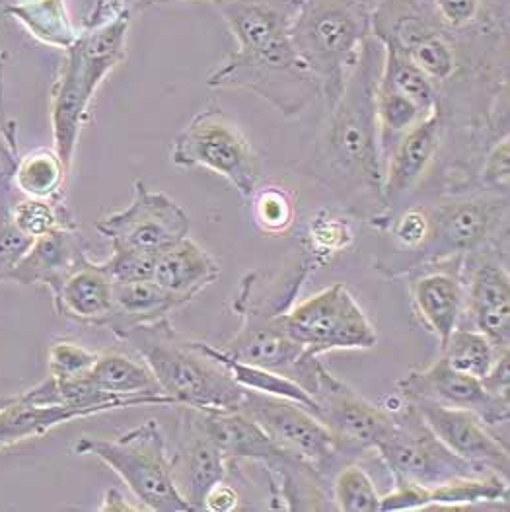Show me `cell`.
<instances>
[{"instance_id": "obj_1", "label": "cell", "mask_w": 510, "mask_h": 512, "mask_svg": "<svg viewBox=\"0 0 510 512\" xmlns=\"http://www.w3.org/2000/svg\"><path fill=\"white\" fill-rule=\"evenodd\" d=\"M238 49L209 74L211 88L250 90L287 117L322 96V86L294 49L291 24L300 0H211Z\"/></svg>"}, {"instance_id": "obj_2", "label": "cell", "mask_w": 510, "mask_h": 512, "mask_svg": "<svg viewBox=\"0 0 510 512\" xmlns=\"http://www.w3.org/2000/svg\"><path fill=\"white\" fill-rule=\"evenodd\" d=\"M308 269L300 265L281 279L263 271L246 273L232 304L242 318V328L224 351L236 361L279 372L314 396L326 366L294 341L281 322V314L306 281Z\"/></svg>"}, {"instance_id": "obj_3", "label": "cell", "mask_w": 510, "mask_h": 512, "mask_svg": "<svg viewBox=\"0 0 510 512\" xmlns=\"http://www.w3.org/2000/svg\"><path fill=\"white\" fill-rule=\"evenodd\" d=\"M119 339L141 355L162 394L178 407L205 411H236L242 407L246 390L201 349L199 341L174 330L168 318L135 326Z\"/></svg>"}, {"instance_id": "obj_4", "label": "cell", "mask_w": 510, "mask_h": 512, "mask_svg": "<svg viewBox=\"0 0 510 512\" xmlns=\"http://www.w3.org/2000/svg\"><path fill=\"white\" fill-rule=\"evenodd\" d=\"M127 28L129 18L117 16L92 32L78 36L67 49V61L53 90L51 123L55 150L69 172L90 102L125 55Z\"/></svg>"}, {"instance_id": "obj_5", "label": "cell", "mask_w": 510, "mask_h": 512, "mask_svg": "<svg viewBox=\"0 0 510 512\" xmlns=\"http://www.w3.org/2000/svg\"><path fill=\"white\" fill-rule=\"evenodd\" d=\"M376 51L365 41L361 55L347 76L345 88L333 106L328 131L331 166L347 178L382 195L384 164L376 117Z\"/></svg>"}, {"instance_id": "obj_6", "label": "cell", "mask_w": 510, "mask_h": 512, "mask_svg": "<svg viewBox=\"0 0 510 512\" xmlns=\"http://www.w3.org/2000/svg\"><path fill=\"white\" fill-rule=\"evenodd\" d=\"M368 36V16L357 0H300L292 18L294 49L318 78L331 108Z\"/></svg>"}, {"instance_id": "obj_7", "label": "cell", "mask_w": 510, "mask_h": 512, "mask_svg": "<svg viewBox=\"0 0 510 512\" xmlns=\"http://www.w3.org/2000/svg\"><path fill=\"white\" fill-rule=\"evenodd\" d=\"M74 452L110 466L148 511H193L176 485L168 442L154 419L113 439L82 437Z\"/></svg>"}, {"instance_id": "obj_8", "label": "cell", "mask_w": 510, "mask_h": 512, "mask_svg": "<svg viewBox=\"0 0 510 512\" xmlns=\"http://www.w3.org/2000/svg\"><path fill=\"white\" fill-rule=\"evenodd\" d=\"M392 413L394 427L376 446V452L396 485L431 489L458 477L487 474L448 450L413 403L401 400L398 407H392Z\"/></svg>"}, {"instance_id": "obj_9", "label": "cell", "mask_w": 510, "mask_h": 512, "mask_svg": "<svg viewBox=\"0 0 510 512\" xmlns=\"http://www.w3.org/2000/svg\"><path fill=\"white\" fill-rule=\"evenodd\" d=\"M172 162L182 168H207L252 199L257 191V166L248 139L224 111L197 113L174 139Z\"/></svg>"}, {"instance_id": "obj_10", "label": "cell", "mask_w": 510, "mask_h": 512, "mask_svg": "<svg viewBox=\"0 0 510 512\" xmlns=\"http://www.w3.org/2000/svg\"><path fill=\"white\" fill-rule=\"evenodd\" d=\"M281 322L292 339L316 357L331 351L372 349L378 341L365 310L343 283L283 312Z\"/></svg>"}, {"instance_id": "obj_11", "label": "cell", "mask_w": 510, "mask_h": 512, "mask_svg": "<svg viewBox=\"0 0 510 512\" xmlns=\"http://www.w3.org/2000/svg\"><path fill=\"white\" fill-rule=\"evenodd\" d=\"M96 230L106 236L113 250L158 256L189 236L191 222L182 207L162 191L145 183L133 185L131 203L102 220Z\"/></svg>"}, {"instance_id": "obj_12", "label": "cell", "mask_w": 510, "mask_h": 512, "mask_svg": "<svg viewBox=\"0 0 510 512\" xmlns=\"http://www.w3.org/2000/svg\"><path fill=\"white\" fill-rule=\"evenodd\" d=\"M240 411L252 417L275 444L310 464L322 477L343 458L328 427L298 403L246 390Z\"/></svg>"}, {"instance_id": "obj_13", "label": "cell", "mask_w": 510, "mask_h": 512, "mask_svg": "<svg viewBox=\"0 0 510 512\" xmlns=\"http://www.w3.org/2000/svg\"><path fill=\"white\" fill-rule=\"evenodd\" d=\"M312 398L318 405L316 417L331 431L343 456L376 450L394 427L392 409L368 402L328 368L322 370Z\"/></svg>"}, {"instance_id": "obj_14", "label": "cell", "mask_w": 510, "mask_h": 512, "mask_svg": "<svg viewBox=\"0 0 510 512\" xmlns=\"http://www.w3.org/2000/svg\"><path fill=\"white\" fill-rule=\"evenodd\" d=\"M398 392L405 402L427 400L452 409L472 411L487 427L509 421V400L489 394L479 378L454 370L442 355L435 365L425 370H411L398 380Z\"/></svg>"}, {"instance_id": "obj_15", "label": "cell", "mask_w": 510, "mask_h": 512, "mask_svg": "<svg viewBox=\"0 0 510 512\" xmlns=\"http://www.w3.org/2000/svg\"><path fill=\"white\" fill-rule=\"evenodd\" d=\"M423 415L425 423L448 450L487 474L509 477L510 458L507 444L489 433V427L472 411L452 409L440 403L411 402Z\"/></svg>"}, {"instance_id": "obj_16", "label": "cell", "mask_w": 510, "mask_h": 512, "mask_svg": "<svg viewBox=\"0 0 510 512\" xmlns=\"http://www.w3.org/2000/svg\"><path fill=\"white\" fill-rule=\"evenodd\" d=\"M464 256L435 259L411 279L409 291L421 324L438 339L440 351L464 314Z\"/></svg>"}, {"instance_id": "obj_17", "label": "cell", "mask_w": 510, "mask_h": 512, "mask_svg": "<svg viewBox=\"0 0 510 512\" xmlns=\"http://www.w3.org/2000/svg\"><path fill=\"white\" fill-rule=\"evenodd\" d=\"M464 314L499 353L509 351L510 279L505 267L481 261L464 275Z\"/></svg>"}, {"instance_id": "obj_18", "label": "cell", "mask_w": 510, "mask_h": 512, "mask_svg": "<svg viewBox=\"0 0 510 512\" xmlns=\"http://www.w3.org/2000/svg\"><path fill=\"white\" fill-rule=\"evenodd\" d=\"M228 460L193 419L189 407H183L178 450L172 456V470L178 489L193 511H203L207 493L226 477Z\"/></svg>"}, {"instance_id": "obj_19", "label": "cell", "mask_w": 510, "mask_h": 512, "mask_svg": "<svg viewBox=\"0 0 510 512\" xmlns=\"http://www.w3.org/2000/svg\"><path fill=\"white\" fill-rule=\"evenodd\" d=\"M86 259L82 238L74 226H61L32 242L10 281L20 285H45L51 293H57L63 281Z\"/></svg>"}, {"instance_id": "obj_20", "label": "cell", "mask_w": 510, "mask_h": 512, "mask_svg": "<svg viewBox=\"0 0 510 512\" xmlns=\"http://www.w3.org/2000/svg\"><path fill=\"white\" fill-rule=\"evenodd\" d=\"M438 143L440 113L435 110L401 135L400 141L388 152L382 183V197L386 201H398L417 185L435 158Z\"/></svg>"}, {"instance_id": "obj_21", "label": "cell", "mask_w": 510, "mask_h": 512, "mask_svg": "<svg viewBox=\"0 0 510 512\" xmlns=\"http://www.w3.org/2000/svg\"><path fill=\"white\" fill-rule=\"evenodd\" d=\"M53 302L59 316L106 328L113 314V281L100 263L86 259L53 293Z\"/></svg>"}, {"instance_id": "obj_22", "label": "cell", "mask_w": 510, "mask_h": 512, "mask_svg": "<svg viewBox=\"0 0 510 512\" xmlns=\"http://www.w3.org/2000/svg\"><path fill=\"white\" fill-rule=\"evenodd\" d=\"M219 277V263L189 236L154 259L152 281L182 304L191 302Z\"/></svg>"}, {"instance_id": "obj_23", "label": "cell", "mask_w": 510, "mask_h": 512, "mask_svg": "<svg viewBox=\"0 0 510 512\" xmlns=\"http://www.w3.org/2000/svg\"><path fill=\"white\" fill-rule=\"evenodd\" d=\"M180 306L183 304L178 298L166 293L154 281L113 283V314L106 328L115 337H121L135 326L168 318Z\"/></svg>"}, {"instance_id": "obj_24", "label": "cell", "mask_w": 510, "mask_h": 512, "mask_svg": "<svg viewBox=\"0 0 510 512\" xmlns=\"http://www.w3.org/2000/svg\"><path fill=\"white\" fill-rule=\"evenodd\" d=\"M435 238H440L448 256H466L475 252L489 234L493 213L479 201L444 205L433 213Z\"/></svg>"}, {"instance_id": "obj_25", "label": "cell", "mask_w": 510, "mask_h": 512, "mask_svg": "<svg viewBox=\"0 0 510 512\" xmlns=\"http://www.w3.org/2000/svg\"><path fill=\"white\" fill-rule=\"evenodd\" d=\"M86 382L106 396H166L145 361L119 353L100 355Z\"/></svg>"}, {"instance_id": "obj_26", "label": "cell", "mask_w": 510, "mask_h": 512, "mask_svg": "<svg viewBox=\"0 0 510 512\" xmlns=\"http://www.w3.org/2000/svg\"><path fill=\"white\" fill-rule=\"evenodd\" d=\"M201 349L213 357L217 363L224 366L230 376L244 388V390H252V392H259V394H265V396H273V398H283V400H291V402L298 403L302 407H306L310 413L316 415V409L318 405L314 402V398L291 378L279 374V372H273V370H267V368H261V366L248 365V363H242V361H236L232 359L224 349H219L215 345H209V343H203L199 341Z\"/></svg>"}, {"instance_id": "obj_27", "label": "cell", "mask_w": 510, "mask_h": 512, "mask_svg": "<svg viewBox=\"0 0 510 512\" xmlns=\"http://www.w3.org/2000/svg\"><path fill=\"white\" fill-rule=\"evenodd\" d=\"M509 483L497 474L458 477L423 491L425 509H466L485 503H507Z\"/></svg>"}, {"instance_id": "obj_28", "label": "cell", "mask_w": 510, "mask_h": 512, "mask_svg": "<svg viewBox=\"0 0 510 512\" xmlns=\"http://www.w3.org/2000/svg\"><path fill=\"white\" fill-rule=\"evenodd\" d=\"M386 59L380 80L409 98L423 113L437 110V94L433 80L417 69V65L401 51L394 41H386Z\"/></svg>"}, {"instance_id": "obj_29", "label": "cell", "mask_w": 510, "mask_h": 512, "mask_svg": "<svg viewBox=\"0 0 510 512\" xmlns=\"http://www.w3.org/2000/svg\"><path fill=\"white\" fill-rule=\"evenodd\" d=\"M67 174L69 170L65 168L57 150L37 148L18 162L14 183L26 197L51 201L63 189Z\"/></svg>"}, {"instance_id": "obj_30", "label": "cell", "mask_w": 510, "mask_h": 512, "mask_svg": "<svg viewBox=\"0 0 510 512\" xmlns=\"http://www.w3.org/2000/svg\"><path fill=\"white\" fill-rule=\"evenodd\" d=\"M446 363L458 372L470 374L483 380L499 359V351L495 345L474 328L458 326L452 331L446 347L440 351Z\"/></svg>"}, {"instance_id": "obj_31", "label": "cell", "mask_w": 510, "mask_h": 512, "mask_svg": "<svg viewBox=\"0 0 510 512\" xmlns=\"http://www.w3.org/2000/svg\"><path fill=\"white\" fill-rule=\"evenodd\" d=\"M14 12L28 24L34 36L49 45L69 49L78 39L63 0H30L20 8H14Z\"/></svg>"}, {"instance_id": "obj_32", "label": "cell", "mask_w": 510, "mask_h": 512, "mask_svg": "<svg viewBox=\"0 0 510 512\" xmlns=\"http://www.w3.org/2000/svg\"><path fill=\"white\" fill-rule=\"evenodd\" d=\"M335 509L343 512L380 511V495L365 470L357 464L343 468L333 483Z\"/></svg>"}, {"instance_id": "obj_33", "label": "cell", "mask_w": 510, "mask_h": 512, "mask_svg": "<svg viewBox=\"0 0 510 512\" xmlns=\"http://www.w3.org/2000/svg\"><path fill=\"white\" fill-rule=\"evenodd\" d=\"M98 359L100 353L90 351L84 345L69 339H59L49 347L47 372L49 378L57 384H76L88 378Z\"/></svg>"}, {"instance_id": "obj_34", "label": "cell", "mask_w": 510, "mask_h": 512, "mask_svg": "<svg viewBox=\"0 0 510 512\" xmlns=\"http://www.w3.org/2000/svg\"><path fill=\"white\" fill-rule=\"evenodd\" d=\"M400 49L429 80L444 82L454 73V55L438 36H415Z\"/></svg>"}, {"instance_id": "obj_35", "label": "cell", "mask_w": 510, "mask_h": 512, "mask_svg": "<svg viewBox=\"0 0 510 512\" xmlns=\"http://www.w3.org/2000/svg\"><path fill=\"white\" fill-rule=\"evenodd\" d=\"M254 217L259 228L267 234H283L287 232L294 222V203L291 195L281 187H263L255 191Z\"/></svg>"}, {"instance_id": "obj_36", "label": "cell", "mask_w": 510, "mask_h": 512, "mask_svg": "<svg viewBox=\"0 0 510 512\" xmlns=\"http://www.w3.org/2000/svg\"><path fill=\"white\" fill-rule=\"evenodd\" d=\"M10 222L32 240L47 236L61 226H71L61 222V217L51 201L32 197L22 199L10 209Z\"/></svg>"}, {"instance_id": "obj_37", "label": "cell", "mask_w": 510, "mask_h": 512, "mask_svg": "<svg viewBox=\"0 0 510 512\" xmlns=\"http://www.w3.org/2000/svg\"><path fill=\"white\" fill-rule=\"evenodd\" d=\"M392 236L405 250L429 248V244L435 240L433 213H429L427 209H417V207L405 211L394 222Z\"/></svg>"}, {"instance_id": "obj_38", "label": "cell", "mask_w": 510, "mask_h": 512, "mask_svg": "<svg viewBox=\"0 0 510 512\" xmlns=\"http://www.w3.org/2000/svg\"><path fill=\"white\" fill-rule=\"evenodd\" d=\"M154 256L113 250L110 259L100 263L102 269L110 275L113 283H137V281H152L154 273Z\"/></svg>"}, {"instance_id": "obj_39", "label": "cell", "mask_w": 510, "mask_h": 512, "mask_svg": "<svg viewBox=\"0 0 510 512\" xmlns=\"http://www.w3.org/2000/svg\"><path fill=\"white\" fill-rule=\"evenodd\" d=\"M32 238L22 234L10 219L0 224V283L10 281L16 265L32 246Z\"/></svg>"}, {"instance_id": "obj_40", "label": "cell", "mask_w": 510, "mask_h": 512, "mask_svg": "<svg viewBox=\"0 0 510 512\" xmlns=\"http://www.w3.org/2000/svg\"><path fill=\"white\" fill-rule=\"evenodd\" d=\"M509 150V139H505L489 154V158L485 162V170H483V180L489 187H501V185L507 187L510 174Z\"/></svg>"}, {"instance_id": "obj_41", "label": "cell", "mask_w": 510, "mask_h": 512, "mask_svg": "<svg viewBox=\"0 0 510 512\" xmlns=\"http://www.w3.org/2000/svg\"><path fill=\"white\" fill-rule=\"evenodd\" d=\"M312 236L314 240L328 248V250H335L345 246V240H351V230L347 228L345 222L341 219H333V217H326V219H316V224L312 228Z\"/></svg>"}, {"instance_id": "obj_42", "label": "cell", "mask_w": 510, "mask_h": 512, "mask_svg": "<svg viewBox=\"0 0 510 512\" xmlns=\"http://www.w3.org/2000/svg\"><path fill=\"white\" fill-rule=\"evenodd\" d=\"M440 16L454 28L466 26L477 16L479 0H435Z\"/></svg>"}, {"instance_id": "obj_43", "label": "cell", "mask_w": 510, "mask_h": 512, "mask_svg": "<svg viewBox=\"0 0 510 512\" xmlns=\"http://www.w3.org/2000/svg\"><path fill=\"white\" fill-rule=\"evenodd\" d=\"M238 501H240V499H238V491H236L232 485L220 481V483H217V485L207 493L205 503H203V511H234V509L238 507Z\"/></svg>"}, {"instance_id": "obj_44", "label": "cell", "mask_w": 510, "mask_h": 512, "mask_svg": "<svg viewBox=\"0 0 510 512\" xmlns=\"http://www.w3.org/2000/svg\"><path fill=\"white\" fill-rule=\"evenodd\" d=\"M139 509H141V507H133V505H129V503H127V499H125L119 491H115V489H110V491L106 493L104 503H102V507H100V511L106 512L139 511Z\"/></svg>"}, {"instance_id": "obj_45", "label": "cell", "mask_w": 510, "mask_h": 512, "mask_svg": "<svg viewBox=\"0 0 510 512\" xmlns=\"http://www.w3.org/2000/svg\"><path fill=\"white\" fill-rule=\"evenodd\" d=\"M8 219H10V209L4 205V199H2V195H0V224L6 222Z\"/></svg>"}, {"instance_id": "obj_46", "label": "cell", "mask_w": 510, "mask_h": 512, "mask_svg": "<svg viewBox=\"0 0 510 512\" xmlns=\"http://www.w3.org/2000/svg\"><path fill=\"white\" fill-rule=\"evenodd\" d=\"M127 2H137V0H127ZM145 4H154V0H145Z\"/></svg>"}, {"instance_id": "obj_47", "label": "cell", "mask_w": 510, "mask_h": 512, "mask_svg": "<svg viewBox=\"0 0 510 512\" xmlns=\"http://www.w3.org/2000/svg\"><path fill=\"white\" fill-rule=\"evenodd\" d=\"M154 2H172V0H154Z\"/></svg>"}]
</instances>
